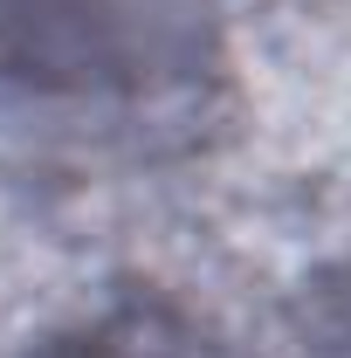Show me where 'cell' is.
<instances>
[{
    "label": "cell",
    "mask_w": 351,
    "mask_h": 358,
    "mask_svg": "<svg viewBox=\"0 0 351 358\" xmlns=\"http://www.w3.org/2000/svg\"><path fill=\"white\" fill-rule=\"evenodd\" d=\"M131 0H0V83L28 96H110L152 76Z\"/></svg>",
    "instance_id": "obj_1"
},
{
    "label": "cell",
    "mask_w": 351,
    "mask_h": 358,
    "mask_svg": "<svg viewBox=\"0 0 351 358\" xmlns=\"http://www.w3.org/2000/svg\"><path fill=\"white\" fill-rule=\"evenodd\" d=\"M48 358H200V345L166 331L159 317H124V324H96L83 338L55 345Z\"/></svg>",
    "instance_id": "obj_2"
},
{
    "label": "cell",
    "mask_w": 351,
    "mask_h": 358,
    "mask_svg": "<svg viewBox=\"0 0 351 358\" xmlns=\"http://www.w3.org/2000/svg\"><path fill=\"white\" fill-rule=\"evenodd\" d=\"M345 345H351V289H345Z\"/></svg>",
    "instance_id": "obj_3"
}]
</instances>
